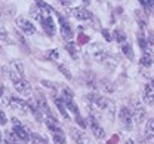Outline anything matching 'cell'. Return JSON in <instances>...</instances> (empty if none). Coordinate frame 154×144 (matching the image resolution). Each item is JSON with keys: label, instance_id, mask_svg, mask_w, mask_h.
<instances>
[{"label": "cell", "instance_id": "obj_1", "mask_svg": "<svg viewBox=\"0 0 154 144\" xmlns=\"http://www.w3.org/2000/svg\"><path fill=\"white\" fill-rule=\"evenodd\" d=\"M55 12L57 11H54L43 0H36V8H31V17H34L42 24L45 33L49 37L55 36V21L52 17V14H55Z\"/></svg>", "mask_w": 154, "mask_h": 144}, {"label": "cell", "instance_id": "obj_2", "mask_svg": "<svg viewBox=\"0 0 154 144\" xmlns=\"http://www.w3.org/2000/svg\"><path fill=\"white\" fill-rule=\"evenodd\" d=\"M62 98H64V101H65V104H67V108H68V110L74 114L76 122L80 125L82 128H85V126H86V124H85L83 117L80 116L79 107L76 105L74 100H73V92H71V89H70V88H64V89H62Z\"/></svg>", "mask_w": 154, "mask_h": 144}, {"label": "cell", "instance_id": "obj_3", "mask_svg": "<svg viewBox=\"0 0 154 144\" xmlns=\"http://www.w3.org/2000/svg\"><path fill=\"white\" fill-rule=\"evenodd\" d=\"M11 79L14 82V88L18 91V94H21L22 97H31V94H33L31 85L28 83V80L24 79L22 74L15 73V71H11Z\"/></svg>", "mask_w": 154, "mask_h": 144}, {"label": "cell", "instance_id": "obj_4", "mask_svg": "<svg viewBox=\"0 0 154 144\" xmlns=\"http://www.w3.org/2000/svg\"><path fill=\"white\" fill-rule=\"evenodd\" d=\"M45 124L49 128L51 134H52V138L57 144H65V134L64 131L58 126V121L55 117H46L45 119Z\"/></svg>", "mask_w": 154, "mask_h": 144}, {"label": "cell", "instance_id": "obj_5", "mask_svg": "<svg viewBox=\"0 0 154 144\" xmlns=\"http://www.w3.org/2000/svg\"><path fill=\"white\" fill-rule=\"evenodd\" d=\"M88 54H89V57H91L92 60L99 61V62H104L107 60V57H108L107 49H105L101 43H92V45L89 46V49H88Z\"/></svg>", "mask_w": 154, "mask_h": 144}, {"label": "cell", "instance_id": "obj_6", "mask_svg": "<svg viewBox=\"0 0 154 144\" xmlns=\"http://www.w3.org/2000/svg\"><path fill=\"white\" fill-rule=\"evenodd\" d=\"M88 124H89V128H91L92 134L95 135V138L101 140V138H104V137H105L104 128L101 126V124H99V121H98V117H96L95 114L88 113Z\"/></svg>", "mask_w": 154, "mask_h": 144}, {"label": "cell", "instance_id": "obj_7", "mask_svg": "<svg viewBox=\"0 0 154 144\" xmlns=\"http://www.w3.org/2000/svg\"><path fill=\"white\" fill-rule=\"evenodd\" d=\"M132 107H134V111H132L134 122H136L138 125L142 124L144 119H145V114H147L144 104L139 101V98H134V100H132Z\"/></svg>", "mask_w": 154, "mask_h": 144}, {"label": "cell", "instance_id": "obj_8", "mask_svg": "<svg viewBox=\"0 0 154 144\" xmlns=\"http://www.w3.org/2000/svg\"><path fill=\"white\" fill-rule=\"evenodd\" d=\"M55 15L58 17L59 25H61V36H62V39H64V40H71L73 36H74V33H73V28H71L70 22L65 20L59 12H55Z\"/></svg>", "mask_w": 154, "mask_h": 144}, {"label": "cell", "instance_id": "obj_9", "mask_svg": "<svg viewBox=\"0 0 154 144\" xmlns=\"http://www.w3.org/2000/svg\"><path fill=\"white\" fill-rule=\"evenodd\" d=\"M119 121H120V125L126 129V131H131L132 129V122H134V116L131 113V110L128 107H122L120 111H119Z\"/></svg>", "mask_w": 154, "mask_h": 144}, {"label": "cell", "instance_id": "obj_10", "mask_svg": "<svg viewBox=\"0 0 154 144\" xmlns=\"http://www.w3.org/2000/svg\"><path fill=\"white\" fill-rule=\"evenodd\" d=\"M37 94V97H36V105L38 107V110L42 111V114L45 116V117H54V113L51 111V108H49V105L46 103V98H45V95L43 94H40V92H36Z\"/></svg>", "mask_w": 154, "mask_h": 144}, {"label": "cell", "instance_id": "obj_11", "mask_svg": "<svg viewBox=\"0 0 154 144\" xmlns=\"http://www.w3.org/2000/svg\"><path fill=\"white\" fill-rule=\"evenodd\" d=\"M12 132H14L18 138H21L22 141H27V140L30 138L28 131L21 125V122H19L18 119H12Z\"/></svg>", "mask_w": 154, "mask_h": 144}, {"label": "cell", "instance_id": "obj_12", "mask_svg": "<svg viewBox=\"0 0 154 144\" xmlns=\"http://www.w3.org/2000/svg\"><path fill=\"white\" fill-rule=\"evenodd\" d=\"M9 107H11L12 110H15V111H19L21 114H25V113L30 110V104L22 101L18 97H11V105H9Z\"/></svg>", "mask_w": 154, "mask_h": 144}, {"label": "cell", "instance_id": "obj_13", "mask_svg": "<svg viewBox=\"0 0 154 144\" xmlns=\"http://www.w3.org/2000/svg\"><path fill=\"white\" fill-rule=\"evenodd\" d=\"M17 25H18L24 33H27V34H34V33H36V27L33 25V22H30V21L27 20V18H24V17H18V18H17Z\"/></svg>", "mask_w": 154, "mask_h": 144}, {"label": "cell", "instance_id": "obj_14", "mask_svg": "<svg viewBox=\"0 0 154 144\" xmlns=\"http://www.w3.org/2000/svg\"><path fill=\"white\" fill-rule=\"evenodd\" d=\"M144 101L148 105H153L154 104V79L145 85L144 88Z\"/></svg>", "mask_w": 154, "mask_h": 144}, {"label": "cell", "instance_id": "obj_15", "mask_svg": "<svg viewBox=\"0 0 154 144\" xmlns=\"http://www.w3.org/2000/svg\"><path fill=\"white\" fill-rule=\"evenodd\" d=\"M70 12L73 14V17L76 20H80V21H86V20H92V14L89 11H86L85 8H73L70 9Z\"/></svg>", "mask_w": 154, "mask_h": 144}, {"label": "cell", "instance_id": "obj_16", "mask_svg": "<svg viewBox=\"0 0 154 144\" xmlns=\"http://www.w3.org/2000/svg\"><path fill=\"white\" fill-rule=\"evenodd\" d=\"M154 61V57H153V49H151V46L150 48H147V49H144L142 51V55H141V60H139V64L142 65V67H150Z\"/></svg>", "mask_w": 154, "mask_h": 144}, {"label": "cell", "instance_id": "obj_17", "mask_svg": "<svg viewBox=\"0 0 154 144\" xmlns=\"http://www.w3.org/2000/svg\"><path fill=\"white\" fill-rule=\"evenodd\" d=\"M70 132H71L73 140H74L77 144H91L89 143V140H88V137H86V134H85V132H82L80 129H77V128H71V129H70Z\"/></svg>", "mask_w": 154, "mask_h": 144}, {"label": "cell", "instance_id": "obj_18", "mask_svg": "<svg viewBox=\"0 0 154 144\" xmlns=\"http://www.w3.org/2000/svg\"><path fill=\"white\" fill-rule=\"evenodd\" d=\"M55 104H57L58 110H59V113H61V116L65 119V121H70V114H68V111H67V104L64 101V98H61V97H55Z\"/></svg>", "mask_w": 154, "mask_h": 144}, {"label": "cell", "instance_id": "obj_19", "mask_svg": "<svg viewBox=\"0 0 154 144\" xmlns=\"http://www.w3.org/2000/svg\"><path fill=\"white\" fill-rule=\"evenodd\" d=\"M145 137L150 143H154V117L148 119L147 126H145Z\"/></svg>", "mask_w": 154, "mask_h": 144}, {"label": "cell", "instance_id": "obj_20", "mask_svg": "<svg viewBox=\"0 0 154 144\" xmlns=\"http://www.w3.org/2000/svg\"><path fill=\"white\" fill-rule=\"evenodd\" d=\"M5 144H25V141H22L21 138H18L14 132H8L5 135V140H3Z\"/></svg>", "mask_w": 154, "mask_h": 144}, {"label": "cell", "instance_id": "obj_21", "mask_svg": "<svg viewBox=\"0 0 154 144\" xmlns=\"http://www.w3.org/2000/svg\"><path fill=\"white\" fill-rule=\"evenodd\" d=\"M65 49H67V52L71 55L73 60H77V57H79V51H77V46H76L74 42H68V43L65 45Z\"/></svg>", "mask_w": 154, "mask_h": 144}, {"label": "cell", "instance_id": "obj_22", "mask_svg": "<svg viewBox=\"0 0 154 144\" xmlns=\"http://www.w3.org/2000/svg\"><path fill=\"white\" fill-rule=\"evenodd\" d=\"M122 52L125 54V57H128L131 61H134V51H132V46L129 43H123L122 45Z\"/></svg>", "mask_w": 154, "mask_h": 144}, {"label": "cell", "instance_id": "obj_23", "mask_svg": "<svg viewBox=\"0 0 154 144\" xmlns=\"http://www.w3.org/2000/svg\"><path fill=\"white\" fill-rule=\"evenodd\" d=\"M113 36H114V39L119 42V43H122V45H123V43H126V34H125L122 30H114Z\"/></svg>", "mask_w": 154, "mask_h": 144}, {"label": "cell", "instance_id": "obj_24", "mask_svg": "<svg viewBox=\"0 0 154 144\" xmlns=\"http://www.w3.org/2000/svg\"><path fill=\"white\" fill-rule=\"evenodd\" d=\"M99 88L104 89V91H107V92H113V91H114V86L111 85V82H108V80H105V79L99 82Z\"/></svg>", "mask_w": 154, "mask_h": 144}, {"label": "cell", "instance_id": "obj_25", "mask_svg": "<svg viewBox=\"0 0 154 144\" xmlns=\"http://www.w3.org/2000/svg\"><path fill=\"white\" fill-rule=\"evenodd\" d=\"M141 5L145 8V11L150 14V12H154V0H139Z\"/></svg>", "mask_w": 154, "mask_h": 144}, {"label": "cell", "instance_id": "obj_26", "mask_svg": "<svg viewBox=\"0 0 154 144\" xmlns=\"http://www.w3.org/2000/svg\"><path fill=\"white\" fill-rule=\"evenodd\" d=\"M31 144H49L42 135L38 134H31Z\"/></svg>", "mask_w": 154, "mask_h": 144}, {"label": "cell", "instance_id": "obj_27", "mask_svg": "<svg viewBox=\"0 0 154 144\" xmlns=\"http://www.w3.org/2000/svg\"><path fill=\"white\" fill-rule=\"evenodd\" d=\"M12 71H15V73H19V74H22L24 76V68H22V64L21 62H17V61H14L12 62Z\"/></svg>", "mask_w": 154, "mask_h": 144}, {"label": "cell", "instance_id": "obj_28", "mask_svg": "<svg viewBox=\"0 0 154 144\" xmlns=\"http://www.w3.org/2000/svg\"><path fill=\"white\" fill-rule=\"evenodd\" d=\"M58 67H59V70H61V73H62V74H64V76H65L67 79H71V73H70V70H68V67H65L64 64H59Z\"/></svg>", "mask_w": 154, "mask_h": 144}, {"label": "cell", "instance_id": "obj_29", "mask_svg": "<svg viewBox=\"0 0 154 144\" xmlns=\"http://www.w3.org/2000/svg\"><path fill=\"white\" fill-rule=\"evenodd\" d=\"M62 6H65V8H68V9H73L74 8V3H76L77 0H58Z\"/></svg>", "mask_w": 154, "mask_h": 144}, {"label": "cell", "instance_id": "obj_30", "mask_svg": "<svg viewBox=\"0 0 154 144\" xmlns=\"http://www.w3.org/2000/svg\"><path fill=\"white\" fill-rule=\"evenodd\" d=\"M46 58H51V60H58V58H59V54H58L57 49H52L49 54H46Z\"/></svg>", "mask_w": 154, "mask_h": 144}, {"label": "cell", "instance_id": "obj_31", "mask_svg": "<svg viewBox=\"0 0 154 144\" xmlns=\"http://www.w3.org/2000/svg\"><path fill=\"white\" fill-rule=\"evenodd\" d=\"M101 31H102V34H104L105 40H108V42H111V40H113V36H111V33H110V31H108L107 28H102Z\"/></svg>", "mask_w": 154, "mask_h": 144}, {"label": "cell", "instance_id": "obj_32", "mask_svg": "<svg viewBox=\"0 0 154 144\" xmlns=\"http://www.w3.org/2000/svg\"><path fill=\"white\" fill-rule=\"evenodd\" d=\"M17 39H18V42L21 43V45H22V46H24V48H27V43H25V39H24V37H22L21 34H18V33H17Z\"/></svg>", "mask_w": 154, "mask_h": 144}, {"label": "cell", "instance_id": "obj_33", "mask_svg": "<svg viewBox=\"0 0 154 144\" xmlns=\"http://www.w3.org/2000/svg\"><path fill=\"white\" fill-rule=\"evenodd\" d=\"M0 117H2V126H5L6 122H8V119H6V116H5V111H2V113H0Z\"/></svg>", "mask_w": 154, "mask_h": 144}, {"label": "cell", "instance_id": "obj_34", "mask_svg": "<svg viewBox=\"0 0 154 144\" xmlns=\"http://www.w3.org/2000/svg\"><path fill=\"white\" fill-rule=\"evenodd\" d=\"M79 37H80V39H79V43H80V45H83V43H86V42H88V37H86V36H83V34H80Z\"/></svg>", "mask_w": 154, "mask_h": 144}, {"label": "cell", "instance_id": "obj_35", "mask_svg": "<svg viewBox=\"0 0 154 144\" xmlns=\"http://www.w3.org/2000/svg\"><path fill=\"white\" fill-rule=\"evenodd\" d=\"M117 140H119V135H114L111 140H108V143H107V144H116V143H117Z\"/></svg>", "mask_w": 154, "mask_h": 144}, {"label": "cell", "instance_id": "obj_36", "mask_svg": "<svg viewBox=\"0 0 154 144\" xmlns=\"http://www.w3.org/2000/svg\"><path fill=\"white\" fill-rule=\"evenodd\" d=\"M82 2H83L85 5H89V3H91V0H82Z\"/></svg>", "mask_w": 154, "mask_h": 144}, {"label": "cell", "instance_id": "obj_37", "mask_svg": "<svg viewBox=\"0 0 154 144\" xmlns=\"http://www.w3.org/2000/svg\"><path fill=\"white\" fill-rule=\"evenodd\" d=\"M125 144H134V141H132V140H128V141H126Z\"/></svg>", "mask_w": 154, "mask_h": 144}]
</instances>
